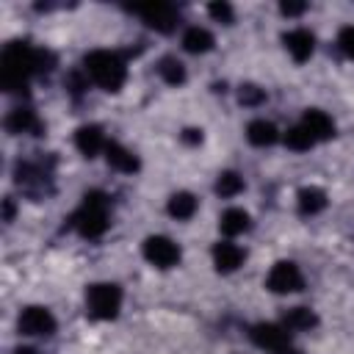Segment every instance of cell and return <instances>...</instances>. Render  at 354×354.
<instances>
[{
    "mask_svg": "<svg viewBox=\"0 0 354 354\" xmlns=\"http://www.w3.org/2000/svg\"><path fill=\"white\" fill-rule=\"evenodd\" d=\"M183 47L188 53H207V50H213V33L199 28V25H194V28H188L183 33Z\"/></svg>",
    "mask_w": 354,
    "mask_h": 354,
    "instance_id": "cell-21",
    "label": "cell"
},
{
    "mask_svg": "<svg viewBox=\"0 0 354 354\" xmlns=\"http://www.w3.org/2000/svg\"><path fill=\"white\" fill-rule=\"evenodd\" d=\"M238 102L241 105H249V108H257V105L266 102V91L260 86H254V83H243L238 88Z\"/></svg>",
    "mask_w": 354,
    "mask_h": 354,
    "instance_id": "cell-25",
    "label": "cell"
},
{
    "mask_svg": "<svg viewBox=\"0 0 354 354\" xmlns=\"http://www.w3.org/2000/svg\"><path fill=\"white\" fill-rule=\"evenodd\" d=\"M144 257L158 268H171L180 263V246L166 235H149L144 241Z\"/></svg>",
    "mask_w": 354,
    "mask_h": 354,
    "instance_id": "cell-8",
    "label": "cell"
},
{
    "mask_svg": "<svg viewBox=\"0 0 354 354\" xmlns=\"http://www.w3.org/2000/svg\"><path fill=\"white\" fill-rule=\"evenodd\" d=\"M301 127L313 136V141H329V138L335 136V122H332L324 111H318V108H307V111H304Z\"/></svg>",
    "mask_w": 354,
    "mask_h": 354,
    "instance_id": "cell-10",
    "label": "cell"
},
{
    "mask_svg": "<svg viewBox=\"0 0 354 354\" xmlns=\"http://www.w3.org/2000/svg\"><path fill=\"white\" fill-rule=\"evenodd\" d=\"M3 216H6V221H11V218H14V202H11V199H6V202H3Z\"/></svg>",
    "mask_w": 354,
    "mask_h": 354,
    "instance_id": "cell-30",
    "label": "cell"
},
{
    "mask_svg": "<svg viewBox=\"0 0 354 354\" xmlns=\"http://www.w3.org/2000/svg\"><path fill=\"white\" fill-rule=\"evenodd\" d=\"M19 332L22 335H33V337H47L55 332V318L47 307H25L19 315Z\"/></svg>",
    "mask_w": 354,
    "mask_h": 354,
    "instance_id": "cell-9",
    "label": "cell"
},
{
    "mask_svg": "<svg viewBox=\"0 0 354 354\" xmlns=\"http://www.w3.org/2000/svg\"><path fill=\"white\" fill-rule=\"evenodd\" d=\"M249 337L254 346H260L271 354H301L299 348L290 346V332L277 324H254L249 329Z\"/></svg>",
    "mask_w": 354,
    "mask_h": 354,
    "instance_id": "cell-5",
    "label": "cell"
},
{
    "mask_svg": "<svg viewBox=\"0 0 354 354\" xmlns=\"http://www.w3.org/2000/svg\"><path fill=\"white\" fill-rule=\"evenodd\" d=\"M105 160H108V166L116 169V171H124V174L138 171V158H136L127 147H122V144H116V141H108V144H105Z\"/></svg>",
    "mask_w": 354,
    "mask_h": 354,
    "instance_id": "cell-15",
    "label": "cell"
},
{
    "mask_svg": "<svg viewBox=\"0 0 354 354\" xmlns=\"http://www.w3.org/2000/svg\"><path fill=\"white\" fill-rule=\"evenodd\" d=\"M282 41H285L288 53L293 55V61H299V64H304L313 55V50H315V36L310 30H304V28H296V30L285 33Z\"/></svg>",
    "mask_w": 354,
    "mask_h": 354,
    "instance_id": "cell-12",
    "label": "cell"
},
{
    "mask_svg": "<svg viewBox=\"0 0 354 354\" xmlns=\"http://www.w3.org/2000/svg\"><path fill=\"white\" fill-rule=\"evenodd\" d=\"M133 11L149 25V28H155L158 33H171L174 28H177V22H180V14H177V8L174 6H169V3H147V6H133Z\"/></svg>",
    "mask_w": 354,
    "mask_h": 354,
    "instance_id": "cell-7",
    "label": "cell"
},
{
    "mask_svg": "<svg viewBox=\"0 0 354 354\" xmlns=\"http://www.w3.org/2000/svg\"><path fill=\"white\" fill-rule=\"evenodd\" d=\"M83 66L88 72V77L105 88V91H119L124 86V77H127V64L119 53H111V50H94L83 58Z\"/></svg>",
    "mask_w": 354,
    "mask_h": 354,
    "instance_id": "cell-2",
    "label": "cell"
},
{
    "mask_svg": "<svg viewBox=\"0 0 354 354\" xmlns=\"http://www.w3.org/2000/svg\"><path fill=\"white\" fill-rule=\"evenodd\" d=\"M36 47L25 41H11L3 50L0 58V83L11 94H25L28 91V77L36 72Z\"/></svg>",
    "mask_w": 354,
    "mask_h": 354,
    "instance_id": "cell-1",
    "label": "cell"
},
{
    "mask_svg": "<svg viewBox=\"0 0 354 354\" xmlns=\"http://www.w3.org/2000/svg\"><path fill=\"white\" fill-rule=\"evenodd\" d=\"M218 227H221L224 235H241V232H246V230L252 227V218H249L246 210H241V207H230V210L221 213Z\"/></svg>",
    "mask_w": 354,
    "mask_h": 354,
    "instance_id": "cell-18",
    "label": "cell"
},
{
    "mask_svg": "<svg viewBox=\"0 0 354 354\" xmlns=\"http://www.w3.org/2000/svg\"><path fill=\"white\" fill-rule=\"evenodd\" d=\"M243 249L238 246V243H230V241H218L216 246H213V263H216V268L221 271V274H232L241 263H243Z\"/></svg>",
    "mask_w": 354,
    "mask_h": 354,
    "instance_id": "cell-14",
    "label": "cell"
},
{
    "mask_svg": "<svg viewBox=\"0 0 354 354\" xmlns=\"http://www.w3.org/2000/svg\"><path fill=\"white\" fill-rule=\"evenodd\" d=\"M285 144H288V149H293V152H307L315 141H313V136H310L301 124H296V127H290V130L285 133Z\"/></svg>",
    "mask_w": 354,
    "mask_h": 354,
    "instance_id": "cell-24",
    "label": "cell"
},
{
    "mask_svg": "<svg viewBox=\"0 0 354 354\" xmlns=\"http://www.w3.org/2000/svg\"><path fill=\"white\" fill-rule=\"evenodd\" d=\"M14 354H39V351L30 348V346H19V348H14Z\"/></svg>",
    "mask_w": 354,
    "mask_h": 354,
    "instance_id": "cell-31",
    "label": "cell"
},
{
    "mask_svg": "<svg viewBox=\"0 0 354 354\" xmlns=\"http://www.w3.org/2000/svg\"><path fill=\"white\" fill-rule=\"evenodd\" d=\"M166 210H169V216H174V218H180V221H185V218H191V216L196 213V196H194V194H188V191H177V194H171V196H169Z\"/></svg>",
    "mask_w": 354,
    "mask_h": 354,
    "instance_id": "cell-20",
    "label": "cell"
},
{
    "mask_svg": "<svg viewBox=\"0 0 354 354\" xmlns=\"http://www.w3.org/2000/svg\"><path fill=\"white\" fill-rule=\"evenodd\" d=\"M266 288H268L271 293H296V290L304 288V277H301V271H299L296 263L279 260V263H274V268L268 271Z\"/></svg>",
    "mask_w": 354,
    "mask_h": 354,
    "instance_id": "cell-6",
    "label": "cell"
},
{
    "mask_svg": "<svg viewBox=\"0 0 354 354\" xmlns=\"http://www.w3.org/2000/svg\"><path fill=\"white\" fill-rule=\"evenodd\" d=\"M279 11L285 17H299V14L307 11V3H279Z\"/></svg>",
    "mask_w": 354,
    "mask_h": 354,
    "instance_id": "cell-28",
    "label": "cell"
},
{
    "mask_svg": "<svg viewBox=\"0 0 354 354\" xmlns=\"http://www.w3.org/2000/svg\"><path fill=\"white\" fill-rule=\"evenodd\" d=\"M183 144H188V147H194V144H202V130H196V127H188V130H183Z\"/></svg>",
    "mask_w": 354,
    "mask_h": 354,
    "instance_id": "cell-29",
    "label": "cell"
},
{
    "mask_svg": "<svg viewBox=\"0 0 354 354\" xmlns=\"http://www.w3.org/2000/svg\"><path fill=\"white\" fill-rule=\"evenodd\" d=\"M243 191V177L238 171H221L216 180V194L218 196H235Z\"/></svg>",
    "mask_w": 354,
    "mask_h": 354,
    "instance_id": "cell-23",
    "label": "cell"
},
{
    "mask_svg": "<svg viewBox=\"0 0 354 354\" xmlns=\"http://www.w3.org/2000/svg\"><path fill=\"white\" fill-rule=\"evenodd\" d=\"M326 207V194L315 185H307L299 191V213L301 216H315Z\"/></svg>",
    "mask_w": 354,
    "mask_h": 354,
    "instance_id": "cell-19",
    "label": "cell"
},
{
    "mask_svg": "<svg viewBox=\"0 0 354 354\" xmlns=\"http://www.w3.org/2000/svg\"><path fill=\"white\" fill-rule=\"evenodd\" d=\"M158 72H160V77H163L169 86H183V83H185V66H183L177 58H171V55L160 58Z\"/></svg>",
    "mask_w": 354,
    "mask_h": 354,
    "instance_id": "cell-22",
    "label": "cell"
},
{
    "mask_svg": "<svg viewBox=\"0 0 354 354\" xmlns=\"http://www.w3.org/2000/svg\"><path fill=\"white\" fill-rule=\"evenodd\" d=\"M337 44H340L343 55L354 61V25H348V28H343V30H340V36H337Z\"/></svg>",
    "mask_w": 354,
    "mask_h": 354,
    "instance_id": "cell-27",
    "label": "cell"
},
{
    "mask_svg": "<svg viewBox=\"0 0 354 354\" xmlns=\"http://www.w3.org/2000/svg\"><path fill=\"white\" fill-rule=\"evenodd\" d=\"M86 307L94 318L100 321H111L119 315L122 307V290L113 282H94L86 288Z\"/></svg>",
    "mask_w": 354,
    "mask_h": 354,
    "instance_id": "cell-4",
    "label": "cell"
},
{
    "mask_svg": "<svg viewBox=\"0 0 354 354\" xmlns=\"http://www.w3.org/2000/svg\"><path fill=\"white\" fill-rule=\"evenodd\" d=\"M72 227L83 238H100L108 230V196L102 191H86L80 210L72 216Z\"/></svg>",
    "mask_w": 354,
    "mask_h": 354,
    "instance_id": "cell-3",
    "label": "cell"
},
{
    "mask_svg": "<svg viewBox=\"0 0 354 354\" xmlns=\"http://www.w3.org/2000/svg\"><path fill=\"white\" fill-rule=\"evenodd\" d=\"M6 130L19 136V133H30V136H41V122L36 116V111L30 108H14L6 116Z\"/></svg>",
    "mask_w": 354,
    "mask_h": 354,
    "instance_id": "cell-13",
    "label": "cell"
},
{
    "mask_svg": "<svg viewBox=\"0 0 354 354\" xmlns=\"http://www.w3.org/2000/svg\"><path fill=\"white\" fill-rule=\"evenodd\" d=\"M282 326L288 332H307V329L318 326V315L310 307H290L282 315Z\"/></svg>",
    "mask_w": 354,
    "mask_h": 354,
    "instance_id": "cell-16",
    "label": "cell"
},
{
    "mask_svg": "<svg viewBox=\"0 0 354 354\" xmlns=\"http://www.w3.org/2000/svg\"><path fill=\"white\" fill-rule=\"evenodd\" d=\"M246 138H249V144H254V147H271V144H277L279 130H277L271 122H266V119H254V122H249V127H246Z\"/></svg>",
    "mask_w": 354,
    "mask_h": 354,
    "instance_id": "cell-17",
    "label": "cell"
},
{
    "mask_svg": "<svg viewBox=\"0 0 354 354\" xmlns=\"http://www.w3.org/2000/svg\"><path fill=\"white\" fill-rule=\"evenodd\" d=\"M105 136H102V130L97 127V124H83V127H77V133H75V147L80 149V155H86V158H97L100 152H105Z\"/></svg>",
    "mask_w": 354,
    "mask_h": 354,
    "instance_id": "cell-11",
    "label": "cell"
},
{
    "mask_svg": "<svg viewBox=\"0 0 354 354\" xmlns=\"http://www.w3.org/2000/svg\"><path fill=\"white\" fill-rule=\"evenodd\" d=\"M207 14H210L216 22H221V25H232V19H235L232 6H230V3H224V0L210 3V6H207Z\"/></svg>",
    "mask_w": 354,
    "mask_h": 354,
    "instance_id": "cell-26",
    "label": "cell"
}]
</instances>
